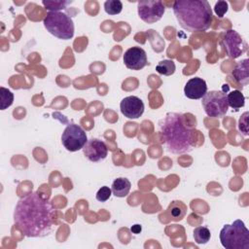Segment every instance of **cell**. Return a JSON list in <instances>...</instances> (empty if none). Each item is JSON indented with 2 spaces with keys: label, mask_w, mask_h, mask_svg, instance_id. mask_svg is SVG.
<instances>
[{
  "label": "cell",
  "mask_w": 249,
  "mask_h": 249,
  "mask_svg": "<svg viewBox=\"0 0 249 249\" xmlns=\"http://www.w3.org/2000/svg\"><path fill=\"white\" fill-rule=\"evenodd\" d=\"M56 209L53 202L38 192L21 196L14 210L17 228L28 237L49 235L54 227Z\"/></svg>",
  "instance_id": "obj_1"
},
{
  "label": "cell",
  "mask_w": 249,
  "mask_h": 249,
  "mask_svg": "<svg viewBox=\"0 0 249 249\" xmlns=\"http://www.w3.org/2000/svg\"><path fill=\"white\" fill-rule=\"evenodd\" d=\"M159 132L168 152L181 155L193 150L194 125L187 124L185 114L167 113L159 122Z\"/></svg>",
  "instance_id": "obj_2"
},
{
  "label": "cell",
  "mask_w": 249,
  "mask_h": 249,
  "mask_svg": "<svg viewBox=\"0 0 249 249\" xmlns=\"http://www.w3.org/2000/svg\"><path fill=\"white\" fill-rule=\"evenodd\" d=\"M172 9L180 26L189 32L205 31L213 21L212 10L206 0L175 1Z\"/></svg>",
  "instance_id": "obj_3"
},
{
  "label": "cell",
  "mask_w": 249,
  "mask_h": 249,
  "mask_svg": "<svg viewBox=\"0 0 249 249\" xmlns=\"http://www.w3.org/2000/svg\"><path fill=\"white\" fill-rule=\"evenodd\" d=\"M220 241L226 249H249V231L241 220L226 224L220 231Z\"/></svg>",
  "instance_id": "obj_4"
},
{
  "label": "cell",
  "mask_w": 249,
  "mask_h": 249,
  "mask_svg": "<svg viewBox=\"0 0 249 249\" xmlns=\"http://www.w3.org/2000/svg\"><path fill=\"white\" fill-rule=\"evenodd\" d=\"M43 23L45 28L58 39L69 40L74 36V22L72 18L63 12H48Z\"/></svg>",
  "instance_id": "obj_5"
},
{
  "label": "cell",
  "mask_w": 249,
  "mask_h": 249,
  "mask_svg": "<svg viewBox=\"0 0 249 249\" xmlns=\"http://www.w3.org/2000/svg\"><path fill=\"white\" fill-rule=\"evenodd\" d=\"M204 112L211 118H222L229 109L227 94L224 90H210L202 96L201 101Z\"/></svg>",
  "instance_id": "obj_6"
},
{
  "label": "cell",
  "mask_w": 249,
  "mask_h": 249,
  "mask_svg": "<svg viewBox=\"0 0 249 249\" xmlns=\"http://www.w3.org/2000/svg\"><path fill=\"white\" fill-rule=\"evenodd\" d=\"M88 141L87 133L80 125L71 123L62 132L61 142L64 148L70 152H76L84 148Z\"/></svg>",
  "instance_id": "obj_7"
},
{
  "label": "cell",
  "mask_w": 249,
  "mask_h": 249,
  "mask_svg": "<svg viewBox=\"0 0 249 249\" xmlns=\"http://www.w3.org/2000/svg\"><path fill=\"white\" fill-rule=\"evenodd\" d=\"M164 11V5L160 0H142L137 2L139 18L149 24L159 21L162 18Z\"/></svg>",
  "instance_id": "obj_8"
},
{
  "label": "cell",
  "mask_w": 249,
  "mask_h": 249,
  "mask_svg": "<svg viewBox=\"0 0 249 249\" xmlns=\"http://www.w3.org/2000/svg\"><path fill=\"white\" fill-rule=\"evenodd\" d=\"M223 45L228 56L233 59L242 55L248 48L245 40L233 29H229L225 32Z\"/></svg>",
  "instance_id": "obj_9"
},
{
  "label": "cell",
  "mask_w": 249,
  "mask_h": 249,
  "mask_svg": "<svg viewBox=\"0 0 249 249\" xmlns=\"http://www.w3.org/2000/svg\"><path fill=\"white\" fill-rule=\"evenodd\" d=\"M123 59L125 67L130 70H141L148 63L147 53L140 47H131L126 50Z\"/></svg>",
  "instance_id": "obj_10"
},
{
  "label": "cell",
  "mask_w": 249,
  "mask_h": 249,
  "mask_svg": "<svg viewBox=\"0 0 249 249\" xmlns=\"http://www.w3.org/2000/svg\"><path fill=\"white\" fill-rule=\"evenodd\" d=\"M83 152L89 160L96 162L104 160L107 157L108 149L106 144L102 140L97 138H91L88 140L85 144Z\"/></svg>",
  "instance_id": "obj_11"
},
{
  "label": "cell",
  "mask_w": 249,
  "mask_h": 249,
  "mask_svg": "<svg viewBox=\"0 0 249 249\" xmlns=\"http://www.w3.org/2000/svg\"><path fill=\"white\" fill-rule=\"evenodd\" d=\"M120 109L127 119H138L144 113V103L139 97L130 95L122 99Z\"/></svg>",
  "instance_id": "obj_12"
},
{
  "label": "cell",
  "mask_w": 249,
  "mask_h": 249,
  "mask_svg": "<svg viewBox=\"0 0 249 249\" xmlns=\"http://www.w3.org/2000/svg\"><path fill=\"white\" fill-rule=\"evenodd\" d=\"M207 92L206 82L199 77L190 79L184 88L185 95L190 99H199Z\"/></svg>",
  "instance_id": "obj_13"
},
{
  "label": "cell",
  "mask_w": 249,
  "mask_h": 249,
  "mask_svg": "<svg viewBox=\"0 0 249 249\" xmlns=\"http://www.w3.org/2000/svg\"><path fill=\"white\" fill-rule=\"evenodd\" d=\"M248 69H249V60L248 58H245L237 62V64L235 65L232 71V76L234 80L241 86H247L249 83Z\"/></svg>",
  "instance_id": "obj_14"
},
{
  "label": "cell",
  "mask_w": 249,
  "mask_h": 249,
  "mask_svg": "<svg viewBox=\"0 0 249 249\" xmlns=\"http://www.w3.org/2000/svg\"><path fill=\"white\" fill-rule=\"evenodd\" d=\"M131 188V183L127 178L119 177L112 183V193L118 197H124L128 195Z\"/></svg>",
  "instance_id": "obj_15"
},
{
  "label": "cell",
  "mask_w": 249,
  "mask_h": 249,
  "mask_svg": "<svg viewBox=\"0 0 249 249\" xmlns=\"http://www.w3.org/2000/svg\"><path fill=\"white\" fill-rule=\"evenodd\" d=\"M168 211L174 221H180L187 213V206L180 200H174L169 204Z\"/></svg>",
  "instance_id": "obj_16"
},
{
  "label": "cell",
  "mask_w": 249,
  "mask_h": 249,
  "mask_svg": "<svg viewBox=\"0 0 249 249\" xmlns=\"http://www.w3.org/2000/svg\"><path fill=\"white\" fill-rule=\"evenodd\" d=\"M227 101L229 104V107H231L232 109H239L244 106L245 104V96L240 90L233 89L232 91L229 92L227 94Z\"/></svg>",
  "instance_id": "obj_17"
},
{
  "label": "cell",
  "mask_w": 249,
  "mask_h": 249,
  "mask_svg": "<svg viewBox=\"0 0 249 249\" xmlns=\"http://www.w3.org/2000/svg\"><path fill=\"white\" fill-rule=\"evenodd\" d=\"M176 66L173 60L169 59H163L158 63L156 66V70L159 74L164 75V76H170L175 72Z\"/></svg>",
  "instance_id": "obj_18"
},
{
  "label": "cell",
  "mask_w": 249,
  "mask_h": 249,
  "mask_svg": "<svg viewBox=\"0 0 249 249\" xmlns=\"http://www.w3.org/2000/svg\"><path fill=\"white\" fill-rule=\"evenodd\" d=\"M195 241L197 244H205L210 240L211 233L206 227H197L194 230L193 232Z\"/></svg>",
  "instance_id": "obj_19"
},
{
  "label": "cell",
  "mask_w": 249,
  "mask_h": 249,
  "mask_svg": "<svg viewBox=\"0 0 249 249\" xmlns=\"http://www.w3.org/2000/svg\"><path fill=\"white\" fill-rule=\"evenodd\" d=\"M14 101V94L12 91L6 88H0V108L1 110H5L10 107Z\"/></svg>",
  "instance_id": "obj_20"
},
{
  "label": "cell",
  "mask_w": 249,
  "mask_h": 249,
  "mask_svg": "<svg viewBox=\"0 0 249 249\" xmlns=\"http://www.w3.org/2000/svg\"><path fill=\"white\" fill-rule=\"evenodd\" d=\"M104 10L108 15H118L123 10V3L120 0H107L104 2Z\"/></svg>",
  "instance_id": "obj_21"
},
{
  "label": "cell",
  "mask_w": 249,
  "mask_h": 249,
  "mask_svg": "<svg viewBox=\"0 0 249 249\" xmlns=\"http://www.w3.org/2000/svg\"><path fill=\"white\" fill-rule=\"evenodd\" d=\"M72 1H62V0H58V1H42V4L44 5V7L49 10L50 12L53 11H59L62 9H65L67 7V5L71 4Z\"/></svg>",
  "instance_id": "obj_22"
},
{
  "label": "cell",
  "mask_w": 249,
  "mask_h": 249,
  "mask_svg": "<svg viewBox=\"0 0 249 249\" xmlns=\"http://www.w3.org/2000/svg\"><path fill=\"white\" fill-rule=\"evenodd\" d=\"M111 195H112V190L109 187H107V186H103V187H101L97 191L95 197H96V199L98 201L105 202V201H107L110 198Z\"/></svg>",
  "instance_id": "obj_23"
},
{
  "label": "cell",
  "mask_w": 249,
  "mask_h": 249,
  "mask_svg": "<svg viewBox=\"0 0 249 249\" xmlns=\"http://www.w3.org/2000/svg\"><path fill=\"white\" fill-rule=\"evenodd\" d=\"M228 9H229V5L226 1H218L216 2L215 6H214V11H215V14L217 15L218 18H222L225 14L228 12Z\"/></svg>",
  "instance_id": "obj_24"
},
{
  "label": "cell",
  "mask_w": 249,
  "mask_h": 249,
  "mask_svg": "<svg viewBox=\"0 0 249 249\" xmlns=\"http://www.w3.org/2000/svg\"><path fill=\"white\" fill-rule=\"evenodd\" d=\"M238 128L243 135H248V112H245L238 121Z\"/></svg>",
  "instance_id": "obj_25"
},
{
  "label": "cell",
  "mask_w": 249,
  "mask_h": 249,
  "mask_svg": "<svg viewBox=\"0 0 249 249\" xmlns=\"http://www.w3.org/2000/svg\"><path fill=\"white\" fill-rule=\"evenodd\" d=\"M130 231L133 232V233H139L141 231V226L140 225H134L130 228Z\"/></svg>",
  "instance_id": "obj_26"
}]
</instances>
